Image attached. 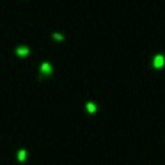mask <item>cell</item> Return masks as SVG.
I'll use <instances>...</instances> for the list:
<instances>
[{"label": "cell", "mask_w": 165, "mask_h": 165, "mask_svg": "<svg viewBox=\"0 0 165 165\" xmlns=\"http://www.w3.org/2000/svg\"><path fill=\"white\" fill-rule=\"evenodd\" d=\"M53 39H57V41H64V37L60 36L59 32H55V34H53Z\"/></svg>", "instance_id": "8992f818"}, {"label": "cell", "mask_w": 165, "mask_h": 165, "mask_svg": "<svg viewBox=\"0 0 165 165\" xmlns=\"http://www.w3.org/2000/svg\"><path fill=\"white\" fill-rule=\"evenodd\" d=\"M85 108H87V112H89V114H94V112H96V105H94V103H91V101H89V103H87V105H85Z\"/></svg>", "instance_id": "5b68a950"}, {"label": "cell", "mask_w": 165, "mask_h": 165, "mask_svg": "<svg viewBox=\"0 0 165 165\" xmlns=\"http://www.w3.org/2000/svg\"><path fill=\"white\" fill-rule=\"evenodd\" d=\"M25 158H27V151H25V149H20L18 160H20V162H25Z\"/></svg>", "instance_id": "277c9868"}, {"label": "cell", "mask_w": 165, "mask_h": 165, "mask_svg": "<svg viewBox=\"0 0 165 165\" xmlns=\"http://www.w3.org/2000/svg\"><path fill=\"white\" fill-rule=\"evenodd\" d=\"M39 71H41V75H50L52 73V66H50L48 62H43L41 68H39Z\"/></svg>", "instance_id": "7a4b0ae2"}, {"label": "cell", "mask_w": 165, "mask_h": 165, "mask_svg": "<svg viewBox=\"0 0 165 165\" xmlns=\"http://www.w3.org/2000/svg\"><path fill=\"white\" fill-rule=\"evenodd\" d=\"M153 66L156 68V69H162L165 66V57L162 53H158V55H154L153 57Z\"/></svg>", "instance_id": "6da1fadb"}, {"label": "cell", "mask_w": 165, "mask_h": 165, "mask_svg": "<svg viewBox=\"0 0 165 165\" xmlns=\"http://www.w3.org/2000/svg\"><path fill=\"white\" fill-rule=\"evenodd\" d=\"M29 53H30V50H29L27 46H20V48H16V55H18V57H27Z\"/></svg>", "instance_id": "3957f363"}]
</instances>
